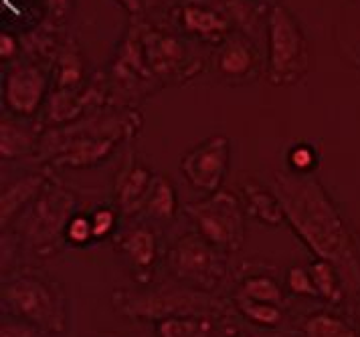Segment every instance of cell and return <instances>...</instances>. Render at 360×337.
<instances>
[{"instance_id":"6da1fadb","label":"cell","mask_w":360,"mask_h":337,"mask_svg":"<svg viewBox=\"0 0 360 337\" xmlns=\"http://www.w3.org/2000/svg\"><path fill=\"white\" fill-rule=\"evenodd\" d=\"M274 192L278 194L285 218L311 251L330 260L348 287L360 285L352 237L320 180L310 174L276 172Z\"/></svg>"},{"instance_id":"7a4b0ae2","label":"cell","mask_w":360,"mask_h":337,"mask_svg":"<svg viewBox=\"0 0 360 337\" xmlns=\"http://www.w3.org/2000/svg\"><path fill=\"white\" fill-rule=\"evenodd\" d=\"M138 113L89 115L79 124L43 136V156L61 168H89L103 161L120 142L138 133Z\"/></svg>"},{"instance_id":"3957f363","label":"cell","mask_w":360,"mask_h":337,"mask_svg":"<svg viewBox=\"0 0 360 337\" xmlns=\"http://www.w3.org/2000/svg\"><path fill=\"white\" fill-rule=\"evenodd\" d=\"M267 47L269 81L274 85H292L308 73L310 53L306 34L283 4H276L267 16Z\"/></svg>"},{"instance_id":"277c9868","label":"cell","mask_w":360,"mask_h":337,"mask_svg":"<svg viewBox=\"0 0 360 337\" xmlns=\"http://www.w3.org/2000/svg\"><path fill=\"white\" fill-rule=\"evenodd\" d=\"M77 206L75 196L65 186L49 182L37 196L33 209L25 218V237L34 249L45 255L49 249L59 246L61 237L65 234L67 225L73 218Z\"/></svg>"},{"instance_id":"5b68a950","label":"cell","mask_w":360,"mask_h":337,"mask_svg":"<svg viewBox=\"0 0 360 337\" xmlns=\"http://www.w3.org/2000/svg\"><path fill=\"white\" fill-rule=\"evenodd\" d=\"M188 216L198 226V232L205 241L225 251H237L243 246L245 223L239 200L227 190L211 194L207 200H200L186 206Z\"/></svg>"},{"instance_id":"8992f818","label":"cell","mask_w":360,"mask_h":337,"mask_svg":"<svg viewBox=\"0 0 360 337\" xmlns=\"http://www.w3.org/2000/svg\"><path fill=\"white\" fill-rule=\"evenodd\" d=\"M2 299L17 315L39 325L41 329H65V311L61 297L49 283H43L34 277H18L4 287Z\"/></svg>"},{"instance_id":"52a82bcc","label":"cell","mask_w":360,"mask_h":337,"mask_svg":"<svg viewBox=\"0 0 360 337\" xmlns=\"http://www.w3.org/2000/svg\"><path fill=\"white\" fill-rule=\"evenodd\" d=\"M231 160V142L225 133H213L180 160V174L198 192H219L227 176Z\"/></svg>"},{"instance_id":"ba28073f","label":"cell","mask_w":360,"mask_h":337,"mask_svg":"<svg viewBox=\"0 0 360 337\" xmlns=\"http://www.w3.org/2000/svg\"><path fill=\"white\" fill-rule=\"evenodd\" d=\"M170 265L180 279L202 289H213L225 275V265L213 251V244L195 234L182 237L172 249Z\"/></svg>"},{"instance_id":"9c48e42d","label":"cell","mask_w":360,"mask_h":337,"mask_svg":"<svg viewBox=\"0 0 360 337\" xmlns=\"http://www.w3.org/2000/svg\"><path fill=\"white\" fill-rule=\"evenodd\" d=\"M47 91V75L41 67L31 63L15 65L2 85L4 105L18 117H33L43 105Z\"/></svg>"},{"instance_id":"30bf717a","label":"cell","mask_w":360,"mask_h":337,"mask_svg":"<svg viewBox=\"0 0 360 337\" xmlns=\"http://www.w3.org/2000/svg\"><path fill=\"white\" fill-rule=\"evenodd\" d=\"M140 41L144 48V57L154 75L160 79H182L180 73L186 69V48L176 37H170L166 32L140 29Z\"/></svg>"},{"instance_id":"8fae6325","label":"cell","mask_w":360,"mask_h":337,"mask_svg":"<svg viewBox=\"0 0 360 337\" xmlns=\"http://www.w3.org/2000/svg\"><path fill=\"white\" fill-rule=\"evenodd\" d=\"M179 20L188 34L207 43H221L231 31L229 16L221 13L214 4H202L198 0L180 6Z\"/></svg>"},{"instance_id":"7c38bea8","label":"cell","mask_w":360,"mask_h":337,"mask_svg":"<svg viewBox=\"0 0 360 337\" xmlns=\"http://www.w3.org/2000/svg\"><path fill=\"white\" fill-rule=\"evenodd\" d=\"M154 174L142 164H134L131 158L122 166L115 180V200L122 212L134 214L146 204L148 192L152 188Z\"/></svg>"},{"instance_id":"4fadbf2b","label":"cell","mask_w":360,"mask_h":337,"mask_svg":"<svg viewBox=\"0 0 360 337\" xmlns=\"http://www.w3.org/2000/svg\"><path fill=\"white\" fill-rule=\"evenodd\" d=\"M255 65H257L255 51L243 37L225 39L223 48L219 53V59H217V67L225 77L243 79L249 73H253Z\"/></svg>"},{"instance_id":"5bb4252c","label":"cell","mask_w":360,"mask_h":337,"mask_svg":"<svg viewBox=\"0 0 360 337\" xmlns=\"http://www.w3.org/2000/svg\"><path fill=\"white\" fill-rule=\"evenodd\" d=\"M47 180L45 176L39 174H29L15 180L11 186L4 188L2 198H0V220L2 226H6V223L17 214L18 210L25 209L29 202H33L34 198L41 194V190L45 188Z\"/></svg>"},{"instance_id":"9a60e30c","label":"cell","mask_w":360,"mask_h":337,"mask_svg":"<svg viewBox=\"0 0 360 337\" xmlns=\"http://www.w3.org/2000/svg\"><path fill=\"white\" fill-rule=\"evenodd\" d=\"M243 198L249 214L262 225L279 226L285 220V212L276 192H269L255 182H247L243 184Z\"/></svg>"},{"instance_id":"2e32d148","label":"cell","mask_w":360,"mask_h":337,"mask_svg":"<svg viewBox=\"0 0 360 337\" xmlns=\"http://www.w3.org/2000/svg\"><path fill=\"white\" fill-rule=\"evenodd\" d=\"M39 131L34 128H29L20 124L17 119L2 117L0 126V154L4 160L11 158H22L29 156L34 147H39Z\"/></svg>"},{"instance_id":"e0dca14e","label":"cell","mask_w":360,"mask_h":337,"mask_svg":"<svg viewBox=\"0 0 360 337\" xmlns=\"http://www.w3.org/2000/svg\"><path fill=\"white\" fill-rule=\"evenodd\" d=\"M200 307V301L198 297H184V295H168L166 299L164 297H150V299H144V301H138V299H128L126 301V313H131V315H142V317H156V315H166L170 311L174 313H180L184 315L188 309L193 311H198Z\"/></svg>"},{"instance_id":"ac0fdd59","label":"cell","mask_w":360,"mask_h":337,"mask_svg":"<svg viewBox=\"0 0 360 337\" xmlns=\"http://www.w3.org/2000/svg\"><path fill=\"white\" fill-rule=\"evenodd\" d=\"M146 210L156 216V218H162V220H168L174 216L176 212V192H174V186L170 184V180L162 174L154 176V182H152V188L148 192L146 198Z\"/></svg>"},{"instance_id":"d6986e66","label":"cell","mask_w":360,"mask_h":337,"mask_svg":"<svg viewBox=\"0 0 360 337\" xmlns=\"http://www.w3.org/2000/svg\"><path fill=\"white\" fill-rule=\"evenodd\" d=\"M122 249L128 253V257L131 258V263L136 267L144 269V267H150L156 257V239H154L152 230H148L146 226H140L126 234Z\"/></svg>"},{"instance_id":"ffe728a7","label":"cell","mask_w":360,"mask_h":337,"mask_svg":"<svg viewBox=\"0 0 360 337\" xmlns=\"http://www.w3.org/2000/svg\"><path fill=\"white\" fill-rule=\"evenodd\" d=\"M213 325L202 317H188V315H174L158 325L160 337H209Z\"/></svg>"},{"instance_id":"44dd1931","label":"cell","mask_w":360,"mask_h":337,"mask_svg":"<svg viewBox=\"0 0 360 337\" xmlns=\"http://www.w3.org/2000/svg\"><path fill=\"white\" fill-rule=\"evenodd\" d=\"M336 271L338 269L330 260H324V258H320L318 263H314L310 267V275L314 279L316 289H318V295L322 299H326V301H332V303H338L342 299Z\"/></svg>"},{"instance_id":"7402d4cb","label":"cell","mask_w":360,"mask_h":337,"mask_svg":"<svg viewBox=\"0 0 360 337\" xmlns=\"http://www.w3.org/2000/svg\"><path fill=\"white\" fill-rule=\"evenodd\" d=\"M83 79V63L77 48H65L61 51L59 57V89L61 91H71L75 89Z\"/></svg>"},{"instance_id":"603a6c76","label":"cell","mask_w":360,"mask_h":337,"mask_svg":"<svg viewBox=\"0 0 360 337\" xmlns=\"http://www.w3.org/2000/svg\"><path fill=\"white\" fill-rule=\"evenodd\" d=\"M306 337H356V333L342 319L320 313L310 317L306 323Z\"/></svg>"},{"instance_id":"cb8c5ba5","label":"cell","mask_w":360,"mask_h":337,"mask_svg":"<svg viewBox=\"0 0 360 337\" xmlns=\"http://www.w3.org/2000/svg\"><path fill=\"white\" fill-rule=\"evenodd\" d=\"M241 297L279 305L281 303V289L278 287V283L269 277H251L241 287Z\"/></svg>"},{"instance_id":"d4e9b609","label":"cell","mask_w":360,"mask_h":337,"mask_svg":"<svg viewBox=\"0 0 360 337\" xmlns=\"http://www.w3.org/2000/svg\"><path fill=\"white\" fill-rule=\"evenodd\" d=\"M237 303H239L241 313L253 323H259V325H265V327H276L281 322V311L274 303L253 301V299H247V297H241V295H239Z\"/></svg>"},{"instance_id":"484cf974","label":"cell","mask_w":360,"mask_h":337,"mask_svg":"<svg viewBox=\"0 0 360 337\" xmlns=\"http://www.w3.org/2000/svg\"><path fill=\"white\" fill-rule=\"evenodd\" d=\"M83 110V99L71 95L69 91H59L53 95L49 105V115L53 121L63 124V121H75Z\"/></svg>"},{"instance_id":"4316f807","label":"cell","mask_w":360,"mask_h":337,"mask_svg":"<svg viewBox=\"0 0 360 337\" xmlns=\"http://www.w3.org/2000/svg\"><path fill=\"white\" fill-rule=\"evenodd\" d=\"M213 4L229 16V20H237L243 31H251V27L257 22V15L247 0H213Z\"/></svg>"},{"instance_id":"83f0119b","label":"cell","mask_w":360,"mask_h":337,"mask_svg":"<svg viewBox=\"0 0 360 337\" xmlns=\"http://www.w3.org/2000/svg\"><path fill=\"white\" fill-rule=\"evenodd\" d=\"M288 160L292 170L297 174H310L318 164V152L310 144H297L290 150Z\"/></svg>"},{"instance_id":"f1b7e54d","label":"cell","mask_w":360,"mask_h":337,"mask_svg":"<svg viewBox=\"0 0 360 337\" xmlns=\"http://www.w3.org/2000/svg\"><path fill=\"white\" fill-rule=\"evenodd\" d=\"M288 287L295 295H304V297H320L318 289L314 285V279L308 271H304L302 267H292L288 273Z\"/></svg>"},{"instance_id":"f546056e","label":"cell","mask_w":360,"mask_h":337,"mask_svg":"<svg viewBox=\"0 0 360 337\" xmlns=\"http://www.w3.org/2000/svg\"><path fill=\"white\" fill-rule=\"evenodd\" d=\"M65 239L73 244H85L94 239V226L91 220L85 216H73L71 223L67 225Z\"/></svg>"},{"instance_id":"4dcf8cb0","label":"cell","mask_w":360,"mask_h":337,"mask_svg":"<svg viewBox=\"0 0 360 337\" xmlns=\"http://www.w3.org/2000/svg\"><path fill=\"white\" fill-rule=\"evenodd\" d=\"M91 226H94V239H105L115 226V212L110 209H99L91 216Z\"/></svg>"},{"instance_id":"1f68e13d","label":"cell","mask_w":360,"mask_h":337,"mask_svg":"<svg viewBox=\"0 0 360 337\" xmlns=\"http://www.w3.org/2000/svg\"><path fill=\"white\" fill-rule=\"evenodd\" d=\"M18 55V41L11 32H2L0 34V57L2 61H11Z\"/></svg>"},{"instance_id":"d6a6232c","label":"cell","mask_w":360,"mask_h":337,"mask_svg":"<svg viewBox=\"0 0 360 337\" xmlns=\"http://www.w3.org/2000/svg\"><path fill=\"white\" fill-rule=\"evenodd\" d=\"M0 337H34V331L27 323L4 322L0 327Z\"/></svg>"},{"instance_id":"836d02e7","label":"cell","mask_w":360,"mask_h":337,"mask_svg":"<svg viewBox=\"0 0 360 337\" xmlns=\"http://www.w3.org/2000/svg\"><path fill=\"white\" fill-rule=\"evenodd\" d=\"M69 6H71V0H49V13L53 20H61L67 15Z\"/></svg>"},{"instance_id":"e575fe53","label":"cell","mask_w":360,"mask_h":337,"mask_svg":"<svg viewBox=\"0 0 360 337\" xmlns=\"http://www.w3.org/2000/svg\"><path fill=\"white\" fill-rule=\"evenodd\" d=\"M115 2H120V6H122L124 11H128L131 16L140 15V13H144V11H146L144 0H115Z\"/></svg>"},{"instance_id":"d590c367","label":"cell","mask_w":360,"mask_h":337,"mask_svg":"<svg viewBox=\"0 0 360 337\" xmlns=\"http://www.w3.org/2000/svg\"><path fill=\"white\" fill-rule=\"evenodd\" d=\"M162 2H166V0H144V6H146V8H156V6H160Z\"/></svg>"},{"instance_id":"8d00e7d4","label":"cell","mask_w":360,"mask_h":337,"mask_svg":"<svg viewBox=\"0 0 360 337\" xmlns=\"http://www.w3.org/2000/svg\"><path fill=\"white\" fill-rule=\"evenodd\" d=\"M356 315H359V322H360V303H359V309H356Z\"/></svg>"}]
</instances>
